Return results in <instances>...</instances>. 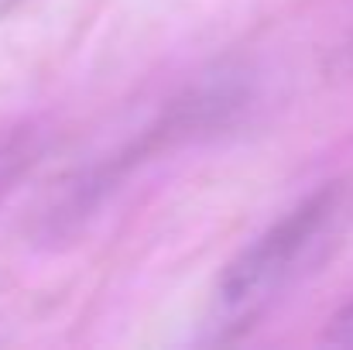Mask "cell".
Listing matches in <instances>:
<instances>
[{
  "label": "cell",
  "mask_w": 353,
  "mask_h": 350,
  "mask_svg": "<svg viewBox=\"0 0 353 350\" xmlns=\"http://www.w3.org/2000/svg\"><path fill=\"white\" fill-rule=\"evenodd\" d=\"M21 3H24V0H0V21H3V17H10Z\"/></svg>",
  "instance_id": "cell-4"
},
{
  "label": "cell",
  "mask_w": 353,
  "mask_h": 350,
  "mask_svg": "<svg viewBox=\"0 0 353 350\" xmlns=\"http://www.w3.org/2000/svg\"><path fill=\"white\" fill-rule=\"evenodd\" d=\"M350 210V182H330L281 213L254 237L216 282V309L227 323L254 320L288 282H295Z\"/></svg>",
  "instance_id": "cell-1"
},
{
  "label": "cell",
  "mask_w": 353,
  "mask_h": 350,
  "mask_svg": "<svg viewBox=\"0 0 353 350\" xmlns=\"http://www.w3.org/2000/svg\"><path fill=\"white\" fill-rule=\"evenodd\" d=\"M323 344H330V347H353V302H347V306L326 323Z\"/></svg>",
  "instance_id": "cell-3"
},
{
  "label": "cell",
  "mask_w": 353,
  "mask_h": 350,
  "mask_svg": "<svg viewBox=\"0 0 353 350\" xmlns=\"http://www.w3.org/2000/svg\"><path fill=\"white\" fill-rule=\"evenodd\" d=\"M41 151V134L31 124H14L0 130V196H7V189L24 179V172L34 165Z\"/></svg>",
  "instance_id": "cell-2"
}]
</instances>
